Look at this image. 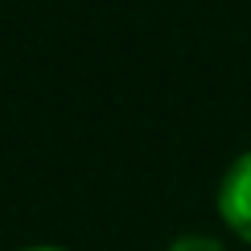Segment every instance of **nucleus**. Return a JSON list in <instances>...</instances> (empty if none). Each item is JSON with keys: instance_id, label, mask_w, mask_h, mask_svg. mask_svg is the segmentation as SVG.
<instances>
[{"instance_id": "obj_1", "label": "nucleus", "mask_w": 251, "mask_h": 251, "mask_svg": "<svg viewBox=\"0 0 251 251\" xmlns=\"http://www.w3.org/2000/svg\"><path fill=\"white\" fill-rule=\"evenodd\" d=\"M218 214L243 243H251V152H243L226 169L218 185Z\"/></svg>"}, {"instance_id": "obj_3", "label": "nucleus", "mask_w": 251, "mask_h": 251, "mask_svg": "<svg viewBox=\"0 0 251 251\" xmlns=\"http://www.w3.org/2000/svg\"><path fill=\"white\" fill-rule=\"evenodd\" d=\"M29 251H58V247H29Z\"/></svg>"}, {"instance_id": "obj_2", "label": "nucleus", "mask_w": 251, "mask_h": 251, "mask_svg": "<svg viewBox=\"0 0 251 251\" xmlns=\"http://www.w3.org/2000/svg\"><path fill=\"white\" fill-rule=\"evenodd\" d=\"M169 251H226V247L210 235H181V239L169 243Z\"/></svg>"}]
</instances>
